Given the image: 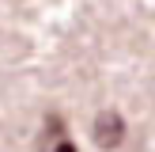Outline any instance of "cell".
Instances as JSON below:
<instances>
[{"label":"cell","mask_w":155,"mask_h":152,"mask_svg":"<svg viewBox=\"0 0 155 152\" xmlns=\"http://www.w3.org/2000/svg\"><path fill=\"white\" fill-rule=\"evenodd\" d=\"M95 141H98V148H117L125 141V118L117 110H102L95 118Z\"/></svg>","instance_id":"1"},{"label":"cell","mask_w":155,"mask_h":152,"mask_svg":"<svg viewBox=\"0 0 155 152\" xmlns=\"http://www.w3.org/2000/svg\"><path fill=\"white\" fill-rule=\"evenodd\" d=\"M53 152H76V144H68V141H57V148Z\"/></svg>","instance_id":"2"}]
</instances>
